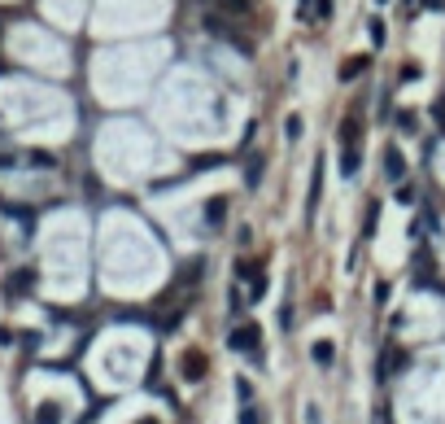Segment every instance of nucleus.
Segmentation results:
<instances>
[{"label": "nucleus", "instance_id": "f257e3e1", "mask_svg": "<svg viewBox=\"0 0 445 424\" xmlns=\"http://www.w3.org/2000/svg\"><path fill=\"white\" fill-rule=\"evenodd\" d=\"M227 346H232L236 355H249L254 363H262V328H258V324H240V328H232Z\"/></svg>", "mask_w": 445, "mask_h": 424}, {"label": "nucleus", "instance_id": "f03ea898", "mask_svg": "<svg viewBox=\"0 0 445 424\" xmlns=\"http://www.w3.org/2000/svg\"><path fill=\"white\" fill-rule=\"evenodd\" d=\"M236 280H245L249 285V302H262V293H267V272L254 263H236Z\"/></svg>", "mask_w": 445, "mask_h": 424}, {"label": "nucleus", "instance_id": "7ed1b4c3", "mask_svg": "<svg viewBox=\"0 0 445 424\" xmlns=\"http://www.w3.org/2000/svg\"><path fill=\"white\" fill-rule=\"evenodd\" d=\"M31 289H35V272H31V267H22V272L5 276V298H9V302H18L22 293H31Z\"/></svg>", "mask_w": 445, "mask_h": 424}, {"label": "nucleus", "instance_id": "20e7f679", "mask_svg": "<svg viewBox=\"0 0 445 424\" xmlns=\"http://www.w3.org/2000/svg\"><path fill=\"white\" fill-rule=\"evenodd\" d=\"M406 363H411V359H406V350H398V346H389V350H384V355H380V363H376V376H398L402 368H406Z\"/></svg>", "mask_w": 445, "mask_h": 424}, {"label": "nucleus", "instance_id": "39448f33", "mask_svg": "<svg viewBox=\"0 0 445 424\" xmlns=\"http://www.w3.org/2000/svg\"><path fill=\"white\" fill-rule=\"evenodd\" d=\"M384 175H389L393 184H402V180H406V158H402V149H398V145L384 149Z\"/></svg>", "mask_w": 445, "mask_h": 424}, {"label": "nucleus", "instance_id": "423d86ee", "mask_svg": "<svg viewBox=\"0 0 445 424\" xmlns=\"http://www.w3.org/2000/svg\"><path fill=\"white\" fill-rule=\"evenodd\" d=\"M179 368H184V381L188 385H197L201 376H206V355H201V350H188V355L179 359Z\"/></svg>", "mask_w": 445, "mask_h": 424}, {"label": "nucleus", "instance_id": "0eeeda50", "mask_svg": "<svg viewBox=\"0 0 445 424\" xmlns=\"http://www.w3.org/2000/svg\"><path fill=\"white\" fill-rule=\"evenodd\" d=\"M358 167H363V145H341V175L354 180Z\"/></svg>", "mask_w": 445, "mask_h": 424}, {"label": "nucleus", "instance_id": "6e6552de", "mask_svg": "<svg viewBox=\"0 0 445 424\" xmlns=\"http://www.w3.org/2000/svg\"><path fill=\"white\" fill-rule=\"evenodd\" d=\"M223 219H227V197H210V206H206V228L219 232Z\"/></svg>", "mask_w": 445, "mask_h": 424}, {"label": "nucleus", "instance_id": "1a4fd4ad", "mask_svg": "<svg viewBox=\"0 0 445 424\" xmlns=\"http://www.w3.org/2000/svg\"><path fill=\"white\" fill-rule=\"evenodd\" d=\"M367 66H371V57H354V62H345L341 66V84H354L358 75H367Z\"/></svg>", "mask_w": 445, "mask_h": 424}, {"label": "nucleus", "instance_id": "9d476101", "mask_svg": "<svg viewBox=\"0 0 445 424\" xmlns=\"http://www.w3.org/2000/svg\"><path fill=\"white\" fill-rule=\"evenodd\" d=\"M315 363H319V368H332V363H336V346H332V341H315Z\"/></svg>", "mask_w": 445, "mask_h": 424}, {"label": "nucleus", "instance_id": "9b49d317", "mask_svg": "<svg viewBox=\"0 0 445 424\" xmlns=\"http://www.w3.org/2000/svg\"><path fill=\"white\" fill-rule=\"evenodd\" d=\"M201 272H206V263H201V258H192V263L184 267V272H179V285H197V280H201Z\"/></svg>", "mask_w": 445, "mask_h": 424}, {"label": "nucleus", "instance_id": "f8f14e48", "mask_svg": "<svg viewBox=\"0 0 445 424\" xmlns=\"http://www.w3.org/2000/svg\"><path fill=\"white\" fill-rule=\"evenodd\" d=\"M398 132H402V136H415V132H419V119H415L411 110H398Z\"/></svg>", "mask_w": 445, "mask_h": 424}, {"label": "nucleus", "instance_id": "ddd939ff", "mask_svg": "<svg viewBox=\"0 0 445 424\" xmlns=\"http://www.w3.org/2000/svg\"><path fill=\"white\" fill-rule=\"evenodd\" d=\"M302 127H306V123H302V114H288V123H284V136H288V140H302Z\"/></svg>", "mask_w": 445, "mask_h": 424}, {"label": "nucleus", "instance_id": "4468645a", "mask_svg": "<svg viewBox=\"0 0 445 424\" xmlns=\"http://www.w3.org/2000/svg\"><path fill=\"white\" fill-rule=\"evenodd\" d=\"M258 180H262V158H249V171H245V184H249V188H258Z\"/></svg>", "mask_w": 445, "mask_h": 424}, {"label": "nucleus", "instance_id": "2eb2a0df", "mask_svg": "<svg viewBox=\"0 0 445 424\" xmlns=\"http://www.w3.org/2000/svg\"><path fill=\"white\" fill-rule=\"evenodd\" d=\"M415 197H419V193H415L411 184H402V188H398V202H402V206H415Z\"/></svg>", "mask_w": 445, "mask_h": 424}, {"label": "nucleus", "instance_id": "dca6fc26", "mask_svg": "<svg viewBox=\"0 0 445 424\" xmlns=\"http://www.w3.org/2000/svg\"><path fill=\"white\" fill-rule=\"evenodd\" d=\"M240 424H262V411L258 407H245V411H240Z\"/></svg>", "mask_w": 445, "mask_h": 424}, {"label": "nucleus", "instance_id": "f3484780", "mask_svg": "<svg viewBox=\"0 0 445 424\" xmlns=\"http://www.w3.org/2000/svg\"><path fill=\"white\" fill-rule=\"evenodd\" d=\"M367 31H371V40H376V44H384V22H380V18H376V22H371V27H367Z\"/></svg>", "mask_w": 445, "mask_h": 424}, {"label": "nucleus", "instance_id": "a211bd4d", "mask_svg": "<svg viewBox=\"0 0 445 424\" xmlns=\"http://www.w3.org/2000/svg\"><path fill=\"white\" fill-rule=\"evenodd\" d=\"M236 394H240V398L249 403V398H254V385H249V381H236Z\"/></svg>", "mask_w": 445, "mask_h": 424}, {"label": "nucleus", "instance_id": "6ab92c4d", "mask_svg": "<svg viewBox=\"0 0 445 424\" xmlns=\"http://www.w3.org/2000/svg\"><path fill=\"white\" fill-rule=\"evenodd\" d=\"M9 167H18V162L14 158H0V171H9Z\"/></svg>", "mask_w": 445, "mask_h": 424}, {"label": "nucleus", "instance_id": "aec40b11", "mask_svg": "<svg viewBox=\"0 0 445 424\" xmlns=\"http://www.w3.org/2000/svg\"><path fill=\"white\" fill-rule=\"evenodd\" d=\"M424 5H428V9H441V0H424Z\"/></svg>", "mask_w": 445, "mask_h": 424}, {"label": "nucleus", "instance_id": "412c9836", "mask_svg": "<svg viewBox=\"0 0 445 424\" xmlns=\"http://www.w3.org/2000/svg\"><path fill=\"white\" fill-rule=\"evenodd\" d=\"M140 424H158V420H140Z\"/></svg>", "mask_w": 445, "mask_h": 424}, {"label": "nucleus", "instance_id": "4be33fe9", "mask_svg": "<svg viewBox=\"0 0 445 424\" xmlns=\"http://www.w3.org/2000/svg\"><path fill=\"white\" fill-rule=\"evenodd\" d=\"M380 5H384V0H380Z\"/></svg>", "mask_w": 445, "mask_h": 424}]
</instances>
